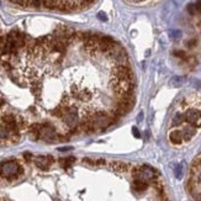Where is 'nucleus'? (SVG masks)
<instances>
[{
    "label": "nucleus",
    "mask_w": 201,
    "mask_h": 201,
    "mask_svg": "<svg viewBox=\"0 0 201 201\" xmlns=\"http://www.w3.org/2000/svg\"><path fill=\"white\" fill-rule=\"evenodd\" d=\"M181 174H183V173H181V165L179 164V165L175 167V177H177L178 179H180V178H181Z\"/></svg>",
    "instance_id": "nucleus-22"
},
{
    "label": "nucleus",
    "mask_w": 201,
    "mask_h": 201,
    "mask_svg": "<svg viewBox=\"0 0 201 201\" xmlns=\"http://www.w3.org/2000/svg\"><path fill=\"white\" fill-rule=\"evenodd\" d=\"M132 133H133V136H135L136 138H141V133H140L137 127H132Z\"/></svg>",
    "instance_id": "nucleus-23"
},
{
    "label": "nucleus",
    "mask_w": 201,
    "mask_h": 201,
    "mask_svg": "<svg viewBox=\"0 0 201 201\" xmlns=\"http://www.w3.org/2000/svg\"><path fill=\"white\" fill-rule=\"evenodd\" d=\"M110 168L111 170L114 171H117V173H124V171H127L130 165L125 162H118V160H114V162L110 163Z\"/></svg>",
    "instance_id": "nucleus-8"
},
{
    "label": "nucleus",
    "mask_w": 201,
    "mask_h": 201,
    "mask_svg": "<svg viewBox=\"0 0 201 201\" xmlns=\"http://www.w3.org/2000/svg\"><path fill=\"white\" fill-rule=\"evenodd\" d=\"M95 164H96V165H105V164H106V160H105L104 158H99V159L95 160Z\"/></svg>",
    "instance_id": "nucleus-27"
},
{
    "label": "nucleus",
    "mask_w": 201,
    "mask_h": 201,
    "mask_svg": "<svg viewBox=\"0 0 201 201\" xmlns=\"http://www.w3.org/2000/svg\"><path fill=\"white\" fill-rule=\"evenodd\" d=\"M9 137V131L5 125H0V140H4Z\"/></svg>",
    "instance_id": "nucleus-15"
},
{
    "label": "nucleus",
    "mask_w": 201,
    "mask_h": 201,
    "mask_svg": "<svg viewBox=\"0 0 201 201\" xmlns=\"http://www.w3.org/2000/svg\"><path fill=\"white\" fill-rule=\"evenodd\" d=\"M185 121V115L183 114H175L171 120V126H180Z\"/></svg>",
    "instance_id": "nucleus-13"
},
{
    "label": "nucleus",
    "mask_w": 201,
    "mask_h": 201,
    "mask_svg": "<svg viewBox=\"0 0 201 201\" xmlns=\"http://www.w3.org/2000/svg\"><path fill=\"white\" fill-rule=\"evenodd\" d=\"M169 141H170V143L175 144V146H178V144H181V142L184 141L181 131H178V130H175V131H171V132L169 133Z\"/></svg>",
    "instance_id": "nucleus-9"
},
{
    "label": "nucleus",
    "mask_w": 201,
    "mask_h": 201,
    "mask_svg": "<svg viewBox=\"0 0 201 201\" xmlns=\"http://www.w3.org/2000/svg\"><path fill=\"white\" fill-rule=\"evenodd\" d=\"M75 157H67V158H61L59 159V163H61V167L64 168V169H68L72 167V164L75 162Z\"/></svg>",
    "instance_id": "nucleus-12"
},
{
    "label": "nucleus",
    "mask_w": 201,
    "mask_h": 201,
    "mask_svg": "<svg viewBox=\"0 0 201 201\" xmlns=\"http://www.w3.org/2000/svg\"><path fill=\"white\" fill-rule=\"evenodd\" d=\"M170 37L173 39H179L181 37V31L180 30H171L170 31Z\"/></svg>",
    "instance_id": "nucleus-18"
},
{
    "label": "nucleus",
    "mask_w": 201,
    "mask_h": 201,
    "mask_svg": "<svg viewBox=\"0 0 201 201\" xmlns=\"http://www.w3.org/2000/svg\"><path fill=\"white\" fill-rule=\"evenodd\" d=\"M24 174V168L15 160H6L0 165V175L8 180H14Z\"/></svg>",
    "instance_id": "nucleus-1"
},
{
    "label": "nucleus",
    "mask_w": 201,
    "mask_h": 201,
    "mask_svg": "<svg viewBox=\"0 0 201 201\" xmlns=\"http://www.w3.org/2000/svg\"><path fill=\"white\" fill-rule=\"evenodd\" d=\"M22 155H24V158H25V160H27V162H30V160L32 159V154H31L30 152H25V153L22 154Z\"/></svg>",
    "instance_id": "nucleus-26"
},
{
    "label": "nucleus",
    "mask_w": 201,
    "mask_h": 201,
    "mask_svg": "<svg viewBox=\"0 0 201 201\" xmlns=\"http://www.w3.org/2000/svg\"><path fill=\"white\" fill-rule=\"evenodd\" d=\"M98 19L100 20V21H108V16H106V14H105V12H102V11H100L99 12V14H98Z\"/></svg>",
    "instance_id": "nucleus-21"
},
{
    "label": "nucleus",
    "mask_w": 201,
    "mask_h": 201,
    "mask_svg": "<svg viewBox=\"0 0 201 201\" xmlns=\"http://www.w3.org/2000/svg\"><path fill=\"white\" fill-rule=\"evenodd\" d=\"M186 46L189 47V48H193L196 46V39H190V41H187L186 42Z\"/></svg>",
    "instance_id": "nucleus-25"
},
{
    "label": "nucleus",
    "mask_w": 201,
    "mask_h": 201,
    "mask_svg": "<svg viewBox=\"0 0 201 201\" xmlns=\"http://www.w3.org/2000/svg\"><path fill=\"white\" fill-rule=\"evenodd\" d=\"M181 133H183V138H184V141H190V140L194 137V135L196 133V130H195L194 126L187 125V126H185V127L183 128Z\"/></svg>",
    "instance_id": "nucleus-10"
},
{
    "label": "nucleus",
    "mask_w": 201,
    "mask_h": 201,
    "mask_svg": "<svg viewBox=\"0 0 201 201\" xmlns=\"http://www.w3.org/2000/svg\"><path fill=\"white\" fill-rule=\"evenodd\" d=\"M131 3H142V2H144V0H130Z\"/></svg>",
    "instance_id": "nucleus-32"
},
{
    "label": "nucleus",
    "mask_w": 201,
    "mask_h": 201,
    "mask_svg": "<svg viewBox=\"0 0 201 201\" xmlns=\"http://www.w3.org/2000/svg\"><path fill=\"white\" fill-rule=\"evenodd\" d=\"M83 162H84V163H88L89 165H93V167L96 165V164H95V160H93V159H90V158H84Z\"/></svg>",
    "instance_id": "nucleus-24"
},
{
    "label": "nucleus",
    "mask_w": 201,
    "mask_h": 201,
    "mask_svg": "<svg viewBox=\"0 0 201 201\" xmlns=\"http://www.w3.org/2000/svg\"><path fill=\"white\" fill-rule=\"evenodd\" d=\"M53 162H55V158H53L52 155H46V157L38 155V157H36V159H35L36 165H37L39 169H42V170H48L49 167H51V164H52Z\"/></svg>",
    "instance_id": "nucleus-7"
},
{
    "label": "nucleus",
    "mask_w": 201,
    "mask_h": 201,
    "mask_svg": "<svg viewBox=\"0 0 201 201\" xmlns=\"http://www.w3.org/2000/svg\"><path fill=\"white\" fill-rule=\"evenodd\" d=\"M5 43H6V38L4 37H0V51H3L4 47H5Z\"/></svg>",
    "instance_id": "nucleus-28"
},
{
    "label": "nucleus",
    "mask_w": 201,
    "mask_h": 201,
    "mask_svg": "<svg viewBox=\"0 0 201 201\" xmlns=\"http://www.w3.org/2000/svg\"><path fill=\"white\" fill-rule=\"evenodd\" d=\"M185 121L196 127H201V111L197 109H189L185 114Z\"/></svg>",
    "instance_id": "nucleus-5"
},
{
    "label": "nucleus",
    "mask_w": 201,
    "mask_h": 201,
    "mask_svg": "<svg viewBox=\"0 0 201 201\" xmlns=\"http://www.w3.org/2000/svg\"><path fill=\"white\" fill-rule=\"evenodd\" d=\"M167 201H168V200H167Z\"/></svg>",
    "instance_id": "nucleus-33"
},
{
    "label": "nucleus",
    "mask_w": 201,
    "mask_h": 201,
    "mask_svg": "<svg viewBox=\"0 0 201 201\" xmlns=\"http://www.w3.org/2000/svg\"><path fill=\"white\" fill-rule=\"evenodd\" d=\"M148 189V183L142 180H133V190L137 193H143Z\"/></svg>",
    "instance_id": "nucleus-11"
},
{
    "label": "nucleus",
    "mask_w": 201,
    "mask_h": 201,
    "mask_svg": "<svg viewBox=\"0 0 201 201\" xmlns=\"http://www.w3.org/2000/svg\"><path fill=\"white\" fill-rule=\"evenodd\" d=\"M29 127H30V126L27 125V121H26L24 117L17 116V128H19V131H24V130L29 128Z\"/></svg>",
    "instance_id": "nucleus-14"
},
{
    "label": "nucleus",
    "mask_w": 201,
    "mask_h": 201,
    "mask_svg": "<svg viewBox=\"0 0 201 201\" xmlns=\"http://www.w3.org/2000/svg\"><path fill=\"white\" fill-rule=\"evenodd\" d=\"M41 137L46 141H53V140H56L57 137V133H56V130L55 127H53L52 125L49 124H43L42 127H41Z\"/></svg>",
    "instance_id": "nucleus-6"
},
{
    "label": "nucleus",
    "mask_w": 201,
    "mask_h": 201,
    "mask_svg": "<svg viewBox=\"0 0 201 201\" xmlns=\"http://www.w3.org/2000/svg\"><path fill=\"white\" fill-rule=\"evenodd\" d=\"M41 90H42V86L39 85L38 83H33V84H32L31 91H32L33 95H39V93H41Z\"/></svg>",
    "instance_id": "nucleus-17"
},
{
    "label": "nucleus",
    "mask_w": 201,
    "mask_h": 201,
    "mask_svg": "<svg viewBox=\"0 0 201 201\" xmlns=\"http://www.w3.org/2000/svg\"><path fill=\"white\" fill-rule=\"evenodd\" d=\"M64 108V106H63ZM63 121L71 126V127H75L79 125V116L77 112V109L73 106H65L64 108V116H63Z\"/></svg>",
    "instance_id": "nucleus-4"
},
{
    "label": "nucleus",
    "mask_w": 201,
    "mask_h": 201,
    "mask_svg": "<svg viewBox=\"0 0 201 201\" xmlns=\"http://www.w3.org/2000/svg\"><path fill=\"white\" fill-rule=\"evenodd\" d=\"M30 3L33 5V6H36V8H38L39 5H41V3H42V0H30Z\"/></svg>",
    "instance_id": "nucleus-29"
},
{
    "label": "nucleus",
    "mask_w": 201,
    "mask_h": 201,
    "mask_svg": "<svg viewBox=\"0 0 201 201\" xmlns=\"http://www.w3.org/2000/svg\"><path fill=\"white\" fill-rule=\"evenodd\" d=\"M186 10L189 12L190 15H195L196 14V8H195V4H189L186 6Z\"/></svg>",
    "instance_id": "nucleus-20"
},
{
    "label": "nucleus",
    "mask_w": 201,
    "mask_h": 201,
    "mask_svg": "<svg viewBox=\"0 0 201 201\" xmlns=\"http://www.w3.org/2000/svg\"><path fill=\"white\" fill-rule=\"evenodd\" d=\"M170 84L173 86H181L183 84V78L181 77H174L171 80H170Z\"/></svg>",
    "instance_id": "nucleus-16"
},
{
    "label": "nucleus",
    "mask_w": 201,
    "mask_h": 201,
    "mask_svg": "<svg viewBox=\"0 0 201 201\" xmlns=\"http://www.w3.org/2000/svg\"><path fill=\"white\" fill-rule=\"evenodd\" d=\"M195 8H196V12H201V0H197L195 3Z\"/></svg>",
    "instance_id": "nucleus-30"
},
{
    "label": "nucleus",
    "mask_w": 201,
    "mask_h": 201,
    "mask_svg": "<svg viewBox=\"0 0 201 201\" xmlns=\"http://www.w3.org/2000/svg\"><path fill=\"white\" fill-rule=\"evenodd\" d=\"M173 55L178 57V58H181V59H186V53L184 51H174Z\"/></svg>",
    "instance_id": "nucleus-19"
},
{
    "label": "nucleus",
    "mask_w": 201,
    "mask_h": 201,
    "mask_svg": "<svg viewBox=\"0 0 201 201\" xmlns=\"http://www.w3.org/2000/svg\"><path fill=\"white\" fill-rule=\"evenodd\" d=\"M91 121L95 126V128H100L101 131L106 130L108 127H110L112 124H111V120H110V116L106 114L105 111H96L94 115L90 116Z\"/></svg>",
    "instance_id": "nucleus-3"
},
{
    "label": "nucleus",
    "mask_w": 201,
    "mask_h": 201,
    "mask_svg": "<svg viewBox=\"0 0 201 201\" xmlns=\"http://www.w3.org/2000/svg\"><path fill=\"white\" fill-rule=\"evenodd\" d=\"M159 173L149 165H141V167L132 168V177L135 178V180H142L146 183L155 181Z\"/></svg>",
    "instance_id": "nucleus-2"
},
{
    "label": "nucleus",
    "mask_w": 201,
    "mask_h": 201,
    "mask_svg": "<svg viewBox=\"0 0 201 201\" xmlns=\"http://www.w3.org/2000/svg\"><path fill=\"white\" fill-rule=\"evenodd\" d=\"M59 152H68V151H72V147H61L58 148Z\"/></svg>",
    "instance_id": "nucleus-31"
}]
</instances>
